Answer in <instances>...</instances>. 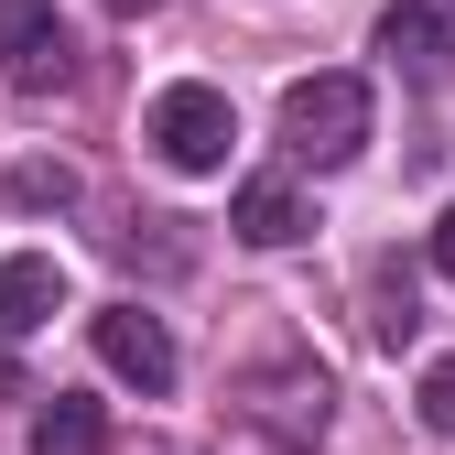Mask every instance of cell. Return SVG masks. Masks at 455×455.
Segmentation results:
<instances>
[{
	"mask_svg": "<svg viewBox=\"0 0 455 455\" xmlns=\"http://www.w3.org/2000/svg\"><path fill=\"white\" fill-rule=\"evenodd\" d=\"M98 12H152V0H98Z\"/></svg>",
	"mask_w": 455,
	"mask_h": 455,
	"instance_id": "5bb4252c",
	"label": "cell"
},
{
	"mask_svg": "<svg viewBox=\"0 0 455 455\" xmlns=\"http://www.w3.org/2000/svg\"><path fill=\"white\" fill-rule=\"evenodd\" d=\"M325 402H336V390H325V369H315V358H282V369H260V379L239 390V412H250L282 455H304V444L325 434Z\"/></svg>",
	"mask_w": 455,
	"mask_h": 455,
	"instance_id": "3957f363",
	"label": "cell"
},
{
	"mask_svg": "<svg viewBox=\"0 0 455 455\" xmlns=\"http://www.w3.org/2000/svg\"><path fill=\"white\" fill-rule=\"evenodd\" d=\"M33 455H108V412L76 402V390H54V402L33 412Z\"/></svg>",
	"mask_w": 455,
	"mask_h": 455,
	"instance_id": "ba28073f",
	"label": "cell"
},
{
	"mask_svg": "<svg viewBox=\"0 0 455 455\" xmlns=\"http://www.w3.org/2000/svg\"><path fill=\"white\" fill-rule=\"evenodd\" d=\"M282 152L336 174L369 152V76H293L282 87Z\"/></svg>",
	"mask_w": 455,
	"mask_h": 455,
	"instance_id": "6da1fadb",
	"label": "cell"
},
{
	"mask_svg": "<svg viewBox=\"0 0 455 455\" xmlns=\"http://www.w3.org/2000/svg\"><path fill=\"white\" fill-rule=\"evenodd\" d=\"M54 304H66V271H54L44 250H12V260H0V347H22Z\"/></svg>",
	"mask_w": 455,
	"mask_h": 455,
	"instance_id": "8992f818",
	"label": "cell"
},
{
	"mask_svg": "<svg viewBox=\"0 0 455 455\" xmlns=\"http://www.w3.org/2000/svg\"><path fill=\"white\" fill-rule=\"evenodd\" d=\"M44 44H54V0H0V54L22 66V54H44Z\"/></svg>",
	"mask_w": 455,
	"mask_h": 455,
	"instance_id": "9c48e42d",
	"label": "cell"
},
{
	"mask_svg": "<svg viewBox=\"0 0 455 455\" xmlns=\"http://www.w3.org/2000/svg\"><path fill=\"white\" fill-rule=\"evenodd\" d=\"M87 336H98L108 379H131L141 402H163V390H174V336H163V315H141V304H108Z\"/></svg>",
	"mask_w": 455,
	"mask_h": 455,
	"instance_id": "277c9868",
	"label": "cell"
},
{
	"mask_svg": "<svg viewBox=\"0 0 455 455\" xmlns=\"http://www.w3.org/2000/svg\"><path fill=\"white\" fill-rule=\"evenodd\" d=\"M228 141H239V120H228L217 87H163V98H152V152L174 163V174H217Z\"/></svg>",
	"mask_w": 455,
	"mask_h": 455,
	"instance_id": "7a4b0ae2",
	"label": "cell"
},
{
	"mask_svg": "<svg viewBox=\"0 0 455 455\" xmlns=\"http://www.w3.org/2000/svg\"><path fill=\"white\" fill-rule=\"evenodd\" d=\"M369 293H379V315H369V336H379V347H402V336L423 325V315H412V282H402V271H379Z\"/></svg>",
	"mask_w": 455,
	"mask_h": 455,
	"instance_id": "30bf717a",
	"label": "cell"
},
{
	"mask_svg": "<svg viewBox=\"0 0 455 455\" xmlns=\"http://www.w3.org/2000/svg\"><path fill=\"white\" fill-rule=\"evenodd\" d=\"M379 54L412 87H444L455 76V12H444V0H390V12H379Z\"/></svg>",
	"mask_w": 455,
	"mask_h": 455,
	"instance_id": "5b68a950",
	"label": "cell"
},
{
	"mask_svg": "<svg viewBox=\"0 0 455 455\" xmlns=\"http://www.w3.org/2000/svg\"><path fill=\"white\" fill-rule=\"evenodd\" d=\"M12 206H76V174L66 163H12Z\"/></svg>",
	"mask_w": 455,
	"mask_h": 455,
	"instance_id": "8fae6325",
	"label": "cell"
},
{
	"mask_svg": "<svg viewBox=\"0 0 455 455\" xmlns=\"http://www.w3.org/2000/svg\"><path fill=\"white\" fill-rule=\"evenodd\" d=\"M434 271L455 282V206H444V228H434Z\"/></svg>",
	"mask_w": 455,
	"mask_h": 455,
	"instance_id": "4fadbf2b",
	"label": "cell"
},
{
	"mask_svg": "<svg viewBox=\"0 0 455 455\" xmlns=\"http://www.w3.org/2000/svg\"><path fill=\"white\" fill-rule=\"evenodd\" d=\"M412 412H423V423H434V434L455 444V358H434V369H423V390H412Z\"/></svg>",
	"mask_w": 455,
	"mask_h": 455,
	"instance_id": "7c38bea8",
	"label": "cell"
},
{
	"mask_svg": "<svg viewBox=\"0 0 455 455\" xmlns=\"http://www.w3.org/2000/svg\"><path fill=\"white\" fill-rule=\"evenodd\" d=\"M304 228H315V206H304L293 185H282V174H260V185H239V239H250V250H293Z\"/></svg>",
	"mask_w": 455,
	"mask_h": 455,
	"instance_id": "52a82bcc",
	"label": "cell"
}]
</instances>
